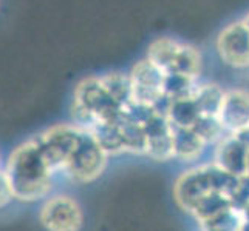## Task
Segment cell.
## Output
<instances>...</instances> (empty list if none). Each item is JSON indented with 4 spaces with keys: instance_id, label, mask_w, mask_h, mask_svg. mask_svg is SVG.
<instances>
[{
    "instance_id": "6da1fadb",
    "label": "cell",
    "mask_w": 249,
    "mask_h": 231,
    "mask_svg": "<svg viewBox=\"0 0 249 231\" xmlns=\"http://www.w3.org/2000/svg\"><path fill=\"white\" fill-rule=\"evenodd\" d=\"M133 102L128 76L108 73L84 79L73 94V117L91 131L116 122Z\"/></svg>"
},
{
    "instance_id": "7a4b0ae2",
    "label": "cell",
    "mask_w": 249,
    "mask_h": 231,
    "mask_svg": "<svg viewBox=\"0 0 249 231\" xmlns=\"http://www.w3.org/2000/svg\"><path fill=\"white\" fill-rule=\"evenodd\" d=\"M5 174L17 200L36 202L48 198L53 190L54 173L42 156L36 138L20 143L11 153Z\"/></svg>"
},
{
    "instance_id": "3957f363",
    "label": "cell",
    "mask_w": 249,
    "mask_h": 231,
    "mask_svg": "<svg viewBox=\"0 0 249 231\" xmlns=\"http://www.w3.org/2000/svg\"><path fill=\"white\" fill-rule=\"evenodd\" d=\"M147 59L164 74H183L198 79L201 73V56L192 45L170 37L153 40Z\"/></svg>"
},
{
    "instance_id": "277c9868",
    "label": "cell",
    "mask_w": 249,
    "mask_h": 231,
    "mask_svg": "<svg viewBox=\"0 0 249 231\" xmlns=\"http://www.w3.org/2000/svg\"><path fill=\"white\" fill-rule=\"evenodd\" d=\"M108 162L107 151L101 147L96 138L85 130L79 147L64 169V174L76 184H91L104 173Z\"/></svg>"
},
{
    "instance_id": "5b68a950",
    "label": "cell",
    "mask_w": 249,
    "mask_h": 231,
    "mask_svg": "<svg viewBox=\"0 0 249 231\" xmlns=\"http://www.w3.org/2000/svg\"><path fill=\"white\" fill-rule=\"evenodd\" d=\"M133 102L153 107L166 114L170 99L164 94V73L160 71L149 59L138 62L128 74Z\"/></svg>"
},
{
    "instance_id": "8992f818",
    "label": "cell",
    "mask_w": 249,
    "mask_h": 231,
    "mask_svg": "<svg viewBox=\"0 0 249 231\" xmlns=\"http://www.w3.org/2000/svg\"><path fill=\"white\" fill-rule=\"evenodd\" d=\"M39 220L47 231H81L84 227V211L71 196L56 194L42 203Z\"/></svg>"
},
{
    "instance_id": "52a82bcc",
    "label": "cell",
    "mask_w": 249,
    "mask_h": 231,
    "mask_svg": "<svg viewBox=\"0 0 249 231\" xmlns=\"http://www.w3.org/2000/svg\"><path fill=\"white\" fill-rule=\"evenodd\" d=\"M217 51L223 62L234 68L249 66V28L243 20L225 27L217 37Z\"/></svg>"
},
{
    "instance_id": "ba28073f",
    "label": "cell",
    "mask_w": 249,
    "mask_h": 231,
    "mask_svg": "<svg viewBox=\"0 0 249 231\" xmlns=\"http://www.w3.org/2000/svg\"><path fill=\"white\" fill-rule=\"evenodd\" d=\"M145 134V156L153 160L166 162L174 159V140H172V123L166 114L155 111L142 122Z\"/></svg>"
},
{
    "instance_id": "9c48e42d",
    "label": "cell",
    "mask_w": 249,
    "mask_h": 231,
    "mask_svg": "<svg viewBox=\"0 0 249 231\" xmlns=\"http://www.w3.org/2000/svg\"><path fill=\"white\" fill-rule=\"evenodd\" d=\"M211 191L212 188H211V181L206 165L184 171L177 179V182L174 185L175 202L179 208L187 213H192L198 200L203 199Z\"/></svg>"
},
{
    "instance_id": "30bf717a",
    "label": "cell",
    "mask_w": 249,
    "mask_h": 231,
    "mask_svg": "<svg viewBox=\"0 0 249 231\" xmlns=\"http://www.w3.org/2000/svg\"><path fill=\"white\" fill-rule=\"evenodd\" d=\"M217 117L223 128L231 133L249 126V92L242 90L225 92Z\"/></svg>"
},
{
    "instance_id": "8fae6325",
    "label": "cell",
    "mask_w": 249,
    "mask_h": 231,
    "mask_svg": "<svg viewBox=\"0 0 249 231\" xmlns=\"http://www.w3.org/2000/svg\"><path fill=\"white\" fill-rule=\"evenodd\" d=\"M249 157V147L237 140L232 134L221 139L215 151V162L220 168L234 176H245Z\"/></svg>"
},
{
    "instance_id": "7c38bea8",
    "label": "cell",
    "mask_w": 249,
    "mask_h": 231,
    "mask_svg": "<svg viewBox=\"0 0 249 231\" xmlns=\"http://www.w3.org/2000/svg\"><path fill=\"white\" fill-rule=\"evenodd\" d=\"M172 140H174V159H179L183 162H192L198 159L204 148L206 143L203 139L196 134L192 128H178L172 126Z\"/></svg>"
},
{
    "instance_id": "4fadbf2b",
    "label": "cell",
    "mask_w": 249,
    "mask_h": 231,
    "mask_svg": "<svg viewBox=\"0 0 249 231\" xmlns=\"http://www.w3.org/2000/svg\"><path fill=\"white\" fill-rule=\"evenodd\" d=\"M201 116L194 97L172 99L166 109V117L172 126L178 128H192L196 119Z\"/></svg>"
},
{
    "instance_id": "5bb4252c",
    "label": "cell",
    "mask_w": 249,
    "mask_h": 231,
    "mask_svg": "<svg viewBox=\"0 0 249 231\" xmlns=\"http://www.w3.org/2000/svg\"><path fill=\"white\" fill-rule=\"evenodd\" d=\"M223 97H225V91L215 83L198 85V88H196L194 94V100L203 116L217 117L220 107L223 104Z\"/></svg>"
},
{
    "instance_id": "9a60e30c",
    "label": "cell",
    "mask_w": 249,
    "mask_h": 231,
    "mask_svg": "<svg viewBox=\"0 0 249 231\" xmlns=\"http://www.w3.org/2000/svg\"><path fill=\"white\" fill-rule=\"evenodd\" d=\"M229 208H232V203H231V199L228 196L211 191L209 194H206L203 199L198 200V203H196L192 210V215L198 222H204V220L221 215L223 211H226Z\"/></svg>"
},
{
    "instance_id": "2e32d148",
    "label": "cell",
    "mask_w": 249,
    "mask_h": 231,
    "mask_svg": "<svg viewBox=\"0 0 249 231\" xmlns=\"http://www.w3.org/2000/svg\"><path fill=\"white\" fill-rule=\"evenodd\" d=\"M243 222L245 219L242 216V211L229 208L215 217L200 222V227L201 231H240Z\"/></svg>"
},
{
    "instance_id": "e0dca14e",
    "label": "cell",
    "mask_w": 249,
    "mask_h": 231,
    "mask_svg": "<svg viewBox=\"0 0 249 231\" xmlns=\"http://www.w3.org/2000/svg\"><path fill=\"white\" fill-rule=\"evenodd\" d=\"M206 168H208V174H209V181H211L212 191L221 193V194L228 196V198H231V196H232V193L235 191L237 185H238L240 177L228 173L226 169L220 168L217 164L206 165Z\"/></svg>"
},
{
    "instance_id": "ac0fdd59",
    "label": "cell",
    "mask_w": 249,
    "mask_h": 231,
    "mask_svg": "<svg viewBox=\"0 0 249 231\" xmlns=\"http://www.w3.org/2000/svg\"><path fill=\"white\" fill-rule=\"evenodd\" d=\"M192 130L200 136L206 145L221 140L223 133H225V128H223L221 122L218 121V117L203 116V114L196 119V122L194 123Z\"/></svg>"
},
{
    "instance_id": "d6986e66",
    "label": "cell",
    "mask_w": 249,
    "mask_h": 231,
    "mask_svg": "<svg viewBox=\"0 0 249 231\" xmlns=\"http://www.w3.org/2000/svg\"><path fill=\"white\" fill-rule=\"evenodd\" d=\"M229 199H231V203H232V208L238 211H242L246 207L249 203V177L240 176L238 185Z\"/></svg>"
},
{
    "instance_id": "ffe728a7",
    "label": "cell",
    "mask_w": 249,
    "mask_h": 231,
    "mask_svg": "<svg viewBox=\"0 0 249 231\" xmlns=\"http://www.w3.org/2000/svg\"><path fill=\"white\" fill-rule=\"evenodd\" d=\"M13 199H14V194L11 190V185L8 182L5 171L0 168V208H5L6 205H10Z\"/></svg>"
},
{
    "instance_id": "44dd1931",
    "label": "cell",
    "mask_w": 249,
    "mask_h": 231,
    "mask_svg": "<svg viewBox=\"0 0 249 231\" xmlns=\"http://www.w3.org/2000/svg\"><path fill=\"white\" fill-rule=\"evenodd\" d=\"M232 136L237 139V140H240L243 145H246V147H249V126H246V128H242V130H238V131H235V133H232Z\"/></svg>"
},
{
    "instance_id": "7402d4cb",
    "label": "cell",
    "mask_w": 249,
    "mask_h": 231,
    "mask_svg": "<svg viewBox=\"0 0 249 231\" xmlns=\"http://www.w3.org/2000/svg\"><path fill=\"white\" fill-rule=\"evenodd\" d=\"M242 216H243L245 222H249V203H248L246 207L242 210Z\"/></svg>"
},
{
    "instance_id": "603a6c76",
    "label": "cell",
    "mask_w": 249,
    "mask_h": 231,
    "mask_svg": "<svg viewBox=\"0 0 249 231\" xmlns=\"http://www.w3.org/2000/svg\"><path fill=\"white\" fill-rule=\"evenodd\" d=\"M240 231H249V222H243L242 228H240Z\"/></svg>"
},
{
    "instance_id": "cb8c5ba5",
    "label": "cell",
    "mask_w": 249,
    "mask_h": 231,
    "mask_svg": "<svg viewBox=\"0 0 249 231\" xmlns=\"http://www.w3.org/2000/svg\"><path fill=\"white\" fill-rule=\"evenodd\" d=\"M243 22H245V23L248 25V28H249V13L246 14V17H245V19H243Z\"/></svg>"
},
{
    "instance_id": "d4e9b609",
    "label": "cell",
    "mask_w": 249,
    "mask_h": 231,
    "mask_svg": "<svg viewBox=\"0 0 249 231\" xmlns=\"http://www.w3.org/2000/svg\"><path fill=\"white\" fill-rule=\"evenodd\" d=\"M246 177H249V157H248V167H246V173H245Z\"/></svg>"
},
{
    "instance_id": "484cf974",
    "label": "cell",
    "mask_w": 249,
    "mask_h": 231,
    "mask_svg": "<svg viewBox=\"0 0 249 231\" xmlns=\"http://www.w3.org/2000/svg\"><path fill=\"white\" fill-rule=\"evenodd\" d=\"M0 168H2V154H0Z\"/></svg>"
}]
</instances>
